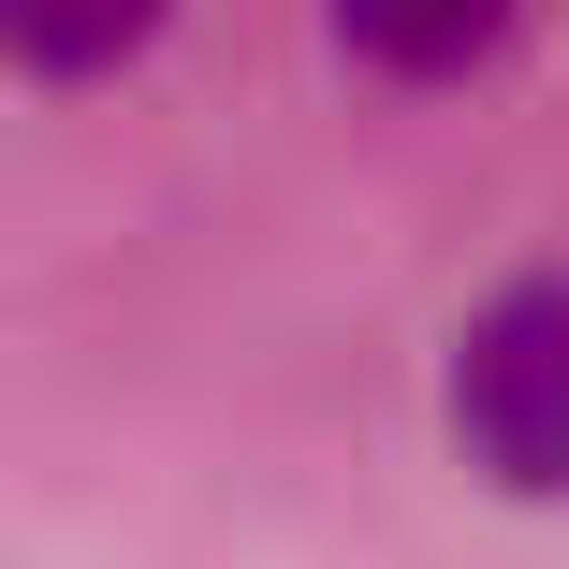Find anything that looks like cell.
I'll return each mask as SVG.
<instances>
[{
  "mask_svg": "<svg viewBox=\"0 0 569 569\" xmlns=\"http://www.w3.org/2000/svg\"><path fill=\"white\" fill-rule=\"evenodd\" d=\"M452 423L497 482L526 497H569V263L540 278H497L452 336Z\"/></svg>",
  "mask_w": 569,
  "mask_h": 569,
  "instance_id": "6da1fadb",
  "label": "cell"
}]
</instances>
